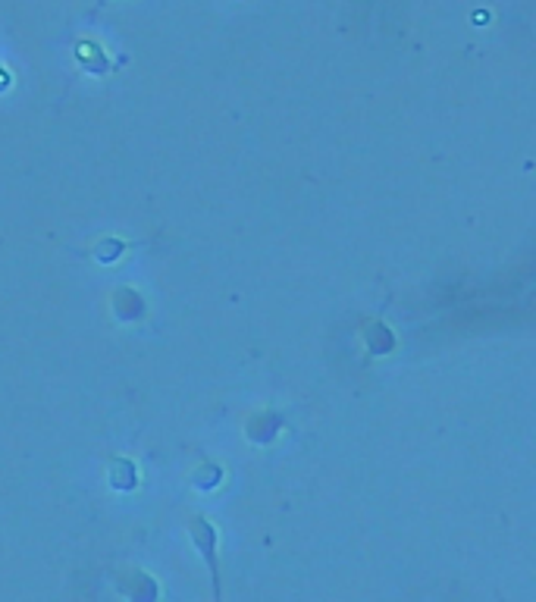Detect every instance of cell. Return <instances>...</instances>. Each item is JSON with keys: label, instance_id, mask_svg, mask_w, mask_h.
Wrapping results in <instances>:
<instances>
[{"label": "cell", "instance_id": "6da1fadb", "mask_svg": "<svg viewBox=\"0 0 536 602\" xmlns=\"http://www.w3.org/2000/svg\"><path fill=\"white\" fill-rule=\"evenodd\" d=\"M191 537H195L198 549H201L204 559H208L210 578H214V590H217V602H220V580H217V555H214V540H217L214 524H210V521H204V518H195V521H191Z\"/></svg>", "mask_w": 536, "mask_h": 602}]
</instances>
